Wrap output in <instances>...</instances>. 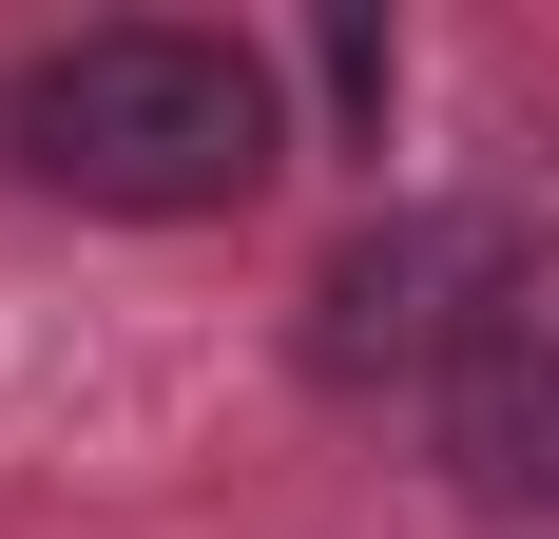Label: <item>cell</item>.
Masks as SVG:
<instances>
[{
	"label": "cell",
	"instance_id": "obj_2",
	"mask_svg": "<svg viewBox=\"0 0 559 539\" xmlns=\"http://www.w3.org/2000/svg\"><path fill=\"white\" fill-rule=\"evenodd\" d=\"M521 327H540V251H521L502 193H405L309 270V385H425L444 405Z\"/></svg>",
	"mask_w": 559,
	"mask_h": 539
},
{
	"label": "cell",
	"instance_id": "obj_3",
	"mask_svg": "<svg viewBox=\"0 0 559 539\" xmlns=\"http://www.w3.org/2000/svg\"><path fill=\"white\" fill-rule=\"evenodd\" d=\"M425 463H444V501L483 539H559V327L483 347V367L425 405Z\"/></svg>",
	"mask_w": 559,
	"mask_h": 539
},
{
	"label": "cell",
	"instance_id": "obj_1",
	"mask_svg": "<svg viewBox=\"0 0 559 539\" xmlns=\"http://www.w3.org/2000/svg\"><path fill=\"white\" fill-rule=\"evenodd\" d=\"M0 155L78 213H231V193H271L289 97L213 20H78L0 77Z\"/></svg>",
	"mask_w": 559,
	"mask_h": 539
}]
</instances>
